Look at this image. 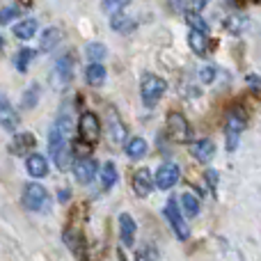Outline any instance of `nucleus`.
<instances>
[{
	"instance_id": "obj_1",
	"label": "nucleus",
	"mask_w": 261,
	"mask_h": 261,
	"mask_svg": "<svg viewBox=\"0 0 261 261\" xmlns=\"http://www.w3.org/2000/svg\"><path fill=\"white\" fill-rule=\"evenodd\" d=\"M48 151H50V156H53L55 165H58L60 170H67L69 161H71L69 135L60 126H55V124H53V128H50V135H48Z\"/></svg>"
},
{
	"instance_id": "obj_2",
	"label": "nucleus",
	"mask_w": 261,
	"mask_h": 261,
	"mask_svg": "<svg viewBox=\"0 0 261 261\" xmlns=\"http://www.w3.org/2000/svg\"><path fill=\"white\" fill-rule=\"evenodd\" d=\"M245 124H248V115H245V110H241V108L229 110V115H227V119H225L227 149H229V151L236 149V144H239V135L243 133Z\"/></svg>"
},
{
	"instance_id": "obj_3",
	"label": "nucleus",
	"mask_w": 261,
	"mask_h": 261,
	"mask_svg": "<svg viewBox=\"0 0 261 261\" xmlns=\"http://www.w3.org/2000/svg\"><path fill=\"white\" fill-rule=\"evenodd\" d=\"M23 206L28 211H44L48 208V193L39 184H28L23 188Z\"/></svg>"
},
{
	"instance_id": "obj_4",
	"label": "nucleus",
	"mask_w": 261,
	"mask_h": 261,
	"mask_svg": "<svg viewBox=\"0 0 261 261\" xmlns=\"http://www.w3.org/2000/svg\"><path fill=\"white\" fill-rule=\"evenodd\" d=\"M140 92H142L144 103H147V106H156L158 99L165 94V81H163V78H158V76H153V73H144Z\"/></svg>"
},
{
	"instance_id": "obj_5",
	"label": "nucleus",
	"mask_w": 261,
	"mask_h": 261,
	"mask_svg": "<svg viewBox=\"0 0 261 261\" xmlns=\"http://www.w3.org/2000/svg\"><path fill=\"white\" fill-rule=\"evenodd\" d=\"M78 135H81V140H85V142H90V144H94L96 140H99L101 124H99V117H96L94 113L81 115V119H78Z\"/></svg>"
},
{
	"instance_id": "obj_6",
	"label": "nucleus",
	"mask_w": 261,
	"mask_h": 261,
	"mask_svg": "<svg viewBox=\"0 0 261 261\" xmlns=\"http://www.w3.org/2000/svg\"><path fill=\"white\" fill-rule=\"evenodd\" d=\"M165 218L170 220V225H172V229H174L176 239H181V241L188 239L190 231H188V225L184 222V211H179V206H176L174 199H170V202H167V206H165Z\"/></svg>"
},
{
	"instance_id": "obj_7",
	"label": "nucleus",
	"mask_w": 261,
	"mask_h": 261,
	"mask_svg": "<svg viewBox=\"0 0 261 261\" xmlns=\"http://www.w3.org/2000/svg\"><path fill=\"white\" fill-rule=\"evenodd\" d=\"M179 174H181V170L176 163H163L156 172V186L161 190H170L179 181Z\"/></svg>"
},
{
	"instance_id": "obj_8",
	"label": "nucleus",
	"mask_w": 261,
	"mask_h": 261,
	"mask_svg": "<svg viewBox=\"0 0 261 261\" xmlns=\"http://www.w3.org/2000/svg\"><path fill=\"white\" fill-rule=\"evenodd\" d=\"M73 176H76V181L78 184H92V179H94V174H96V161L94 158H78L76 163H73Z\"/></svg>"
},
{
	"instance_id": "obj_9",
	"label": "nucleus",
	"mask_w": 261,
	"mask_h": 261,
	"mask_svg": "<svg viewBox=\"0 0 261 261\" xmlns=\"http://www.w3.org/2000/svg\"><path fill=\"white\" fill-rule=\"evenodd\" d=\"M188 124H186L184 115L179 113H172L170 117H167V135H170L172 140H176V142H184V140H188Z\"/></svg>"
},
{
	"instance_id": "obj_10",
	"label": "nucleus",
	"mask_w": 261,
	"mask_h": 261,
	"mask_svg": "<svg viewBox=\"0 0 261 261\" xmlns=\"http://www.w3.org/2000/svg\"><path fill=\"white\" fill-rule=\"evenodd\" d=\"M73 64H76V58L71 53H64L62 58L55 62V78H58L60 85H67L73 78Z\"/></svg>"
},
{
	"instance_id": "obj_11",
	"label": "nucleus",
	"mask_w": 261,
	"mask_h": 261,
	"mask_svg": "<svg viewBox=\"0 0 261 261\" xmlns=\"http://www.w3.org/2000/svg\"><path fill=\"white\" fill-rule=\"evenodd\" d=\"M153 186H156V174H151L149 170H138L133 174V190L140 195V197L151 193Z\"/></svg>"
},
{
	"instance_id": "obj_12",
	"label": "nucleus",
	"mask_w": 261,
	"mask_h": 261,
	"mask_svg": "<svg viewBox=\"0 0 261 261\" xmlns=\"http://www.w3.org/2000/svg\"><path fill=\"white\" fill-rule=\"evenodd\" d=\"M135 220L128 216V213H122L119 216V239H122V245L124 248H130L135 243Z\"/></svg>"
},
{
	"instance_id": "obj_13",
	"label": "nucleus",
	"mask_w": 261,
	"mask_h": 261,
	"mask_svg": "<svg viewBox=\"0 0 261 261\" xmlns=\"http://www.w3.org/2000/svg\"><path fill=\"white\" fill-rule=\"evenodd\" d=\"M25 167H28V174L35 176V179H41V176L48 174V163L41 153H30L25 161Z\"/></svg>"
},
{
	"instance_id": "obj_14",
	"label": "nucleus",
	"mask_w": 261,
	"mask_h": 261,
	"mask_svg": "<svg viewBox=\"0 0 261 261\" xmlns=\"http://www.w3.org/2000/svg\"><path fill=\"white\" fill-rule=\"evenodd\" d=\"M190 153H193L197 161L208 163L213 158V153H216V144H213L211 140H197V142L190 144Z\"/></svg>"
},
{
	"instance_id": "obj_15",
	"label": "nucleus",
	"mask_w": 261,
	"mask_h": 261,
	"mask_svg": "<svg viewBox=\"0 0 261 261\" xmlns=\"http://www.w3.org/2000/svg\"><path fill=\"white\" fill-rule=\"evenodd\" d=\"M64 243H67V248L71 250L76 257H85V241H83V234L81 229H67L64 231Z\"/></svg>"
},
{
	"instance_id": "obj_16",
	"label": "nucleus",
	"mask_w": 261,
	"mask_h": 261,
	"mask_svg": "<svg viewBox=\"0 0 261 261\" xmlns=\"http://www.w3.org/2000/svg\"><path fill=\"white\" fill-rule=\"evenodd\" d=\"M0 124H3L5 130H14L18 124V115L12 110V106H9L7 99L0 101Z\"/></svg>"
},
{
	"instance_id": "obj_17",
	"label": "nucleus",
	"mask_w": 261,
	"mask_h": 261,
	"mask_svg": "<svg viewBox=\"0 0 261 261\" xmlns=\"http://www.w3.org/2000/svg\"><path fill=\"white\" fill-rule=\"evenodd\" d=\"M37 140L32 133H18L16 138L12 140V151L14 153H30L32 149H35Z\"/></svg>"
},
{
	"instance_id": "obj_18",
	"label": "nucleus",
	"mask_w": 261,
	"mask_h": 261,
	"mask_svg": "<svg viewBox=\"0 0 261 261\" xmlns=\"http://www.w3.org/2000/svg\"><path fill=\"white\" fill-rule=\"evenodd\" d=\"M37 18H23V21H18L16 25H14V37L16 39H30V37H35V32H37Z\"/></svg>"
},
{
	"instance_id": "obj_19",
	"label": "nucleus",
	"mask_w": 261,
	"mask_h": 261,
	"mask_svg": "<svg viewBox=\"0 0 261 261\" xmlns=\"http://www.w3.org/2000/svg\"><path fill=\"white\" fill-rule=\"evenodd\" d=\"M124 138H126V128H124L122 119L117 117V113L110 110V140H113V144H122Z\"/></svg>"
},
{
	"instance_id": "obj_20",
	"label": "nucleus",
	"mask_w": 261,
	"mask_h": 261,
	"mask_svg": "<svg viewBox=\"0 0 261 261\" xmlns=\"http://www.w3.org/2000/svg\"><path fill=\"white\" fill-rule=\"evenodd\" d=\"M60 39H62V32H60V28H48V30H44V35H41L39 48L48 53V50H53L55 46L60 44Z\"/></svg>"
},
{
	"instance_id": "obj_21",
	"label": "nucleus",
	"mask_w": 261,
	"mask_h": 261,
	"mask_svg": "<svg viewBox=\"0 0 261 261\" xmlns=\"http://www.w3.org/2000/svg\"><path fill=\"white\" fill-rule=\"evenodd\" d=\"M115 181H117V165L113 161L103 163V167H101V188L110 190L115 186Z\"/></svg>"
},
{
	"instance_id": "obj_22",
	"label": "nucleus",
	"mask_w": 261,
	"mask_h": 261,
	"mask_svg": "<svg viewBox=\"0 0 261 261\" xmlns=\"http://www.w3.org/2000/svg\"><path fill=\"white\" fill-rule=\"evenodd\" d=\"M124 149H126V156L128 158H142L147 156V142H144L142 138H130L126 144H124Z\"/></svg>"
},
{
	"instance_id": "obj_23",
	"label": "nucleus",
	"mask_w": 261,
	"mask_h": 261,
	"mask_svg": "<svg viewBox=\"0 0 261 261\" xmlns=\"http://www.w3.org/2000/svg\"><path fill=\"white\" fill-rule=\"evenodd\" d=\"M188 44H190V48L195 50L197 55H202V53H206L208 50V39H206V35H204L202 30H193L188 35Z\"/></svg>"
},
{
	"instance_id": "obj_24",
	"label": "nucleus",
	"mask_w": 261,
	"mask_h": 261,
	"mask_svg": "<svg viewBox=\"0 0 261 261\" xmlns=\"http://www.w3.org/2000/svg\"><path fill=\"white\" fill-rule=\"evenodd\" d=\"M85 78H87V83H90V85H103L106 67H103V64H99V62H92L90 67H87V71H85Z\"/></svg>"
},
{
	"instance_id": "obj_25",
	"label": "nucleus",
	"mask_w": 261,
	"mask_h": 261,
	"mask_svg": "<svg viewBox=\"0 0 261 261\" xmlns=\"http://www.w3.org/2000/svg\"><path fill=\"white\" fill-rule=\"evenodd\" d=\"M110 25H113L115 32H130L135 28V21L133 18H128L126 14H113V18H110Z\"/></svg>"
},
{
	"instance_id": "obj_26",
	"label": "nucleus",
	"mask_w": 261,
	"mask_h": 261,
	"mask_svg": "<svg viewBox=\"0 0 261 261\" xmlns=\"http://www.w3.org/2000/svg\"><path fill=\"white\" fill-rule=\"evenodd\" d=\"M181 208H184V213L188 218H195L199 213L197 197H195V195H190V193H184V195H181Z\"/></svg>"
},
{
	"instance_id": "obj_27",
	"label": "nucleus",
	"mask_w": 261,
	"mask_h": 261,
	"mask_svg": "<svg viewBox=\"0 0 261 261\" xmlns=\"http://www.w3.org/2000/svg\"><path fill=\"white\" fill-rule=\"evenodd\" d=\"M85 53H87V58H90V62H99V60H103L106 58V46L103 44H99V41H94V44H87V48H85Z\"/></svg>"
},
{
	"instance_id": "obj_28",
	"label": "nucleus",
	"mask_w": 261,
	"mask_h": 261,
	"mask_svg": "<svg viewBox=\"0 0 261 261\" xmlns=\"http://www.w3.org/2000/svg\"><path fill=\"white\" fill-rule=\"evenodd\" d=\"M186 23H188L193 30H202V32H206V21H204L202 16H199L197 12H186Z\"/></svg>"
},
{
	"instance_id": "obj_29",
	"label": "nucleus",
	"mask_w": 261,
	"mask_h": 261,
	"mask_svg": "<svg viewBox=\"0 0 261 261\" xmlns=\"http://www.w3.org/2000/svg\"><path fill=\"white\" fill-rule=\"evenodd\" d=\"M35 58V50H30V48H21L18 50V55H16V69L18 71H25L28 69V62Z\"/></svg>"
},
{
	"instance_id": "obj_30",
	"label": "nucleus",
	"mask_w": 261,
	"mask_h": 261,
	"mask_svg": "<svg viewBox=\"0 0 261 261\" xmlns=\"http://www.w3.org/2000/svg\"><path fill=\"white\" fill-rule=\"evenodd\" d=\"M130 0H103V12L106 14H119Z\"/></svg>"
},
{
	"instance_id": "obj_31",
	"label": "nucleus",
	"mask_w": 261,
	"mask_h": 261,
	"mask_svg": "<svg viewBox=\"0 0 261 261\" xmlns=\"http://www.w3.org/2000/svg\"><path fill=\"white\" fill-rule=\"evenodd\" d=\"M135 261H158V252L153 245H144L142 250H138L135 254Z\"/></svg>"
},
{
	"instance_id": "obj_32",
	"label": "nucleus",
	"mask_w": 261,
	"mask_h": 261,
	"mask_svg": "<svg viewBox=\"0 0 261 261\" xmlns=\"http://www.w3.org/2000/svg\"><path fill=\"white\" fill-rule=\"evenodd\" d=\"M37 99H39V87L32 85L30 90L23 94V108H32V106L37 103Z\"/></svg>"
},
{
	"instance_id": "obj_33",
	"label": "nucleus",
	"mask_w": 261,
	"mask_h": 261,
	"mask_svg": "<svg viewBox=\"0 0 261 261\" xmlns=\"http://www.w3.org/2000/svg\"><path fill=\"white\" fill-rule=\"evenodd\" d=\"M213 78H216V67L204 64V67L199 69V81H202V83H213Z\"/></svg>"
},
{
	"instance_id": "obj_34",
	"label": "nucleus",
	"mask_w": 261,
	"mask_h": 261,
	"mask_svg": "<svg viewBox=\"0 0 261 261\" xmlns=\"http://www.w3.org/2000/svg\"><path fill=\"white\" fill-rule=\"evenodd\" d=\"M18 12H21V9H16V7H5L3 9V16H0V23H3V25H7V23L12 21Z\"/></svg>"
},
{
	"instance_id": "obj_35",
	"label": "nucleus",
	"mask_w": 261,
	"mask_h": 261,
	"mask_svg": "<svg viewBox=\"0 0 261 261\" xmlns=\"http://www.w3.org/2000/svg\"><path fill=\"white\" fill-rule=\"evenodd\" d=\"M243 18H231V21H227V28H229V30L231 32H234V35H239V32L241 30H243V28H241V25H243Z\"/></svg>"
},
{
	"instance_id": "obj_36",
	"label": "nucleus",
	"mask_w": 261,
	"mask_h": 261,
	"mask_svg": "<svg viewBox=\"0 0 261 261\" xmlns=\"http://www.w3.org/2000/svg\"><path fill=\"white\" fill-rule=\"evenodd\" d=\"M206 181H208V186H211V190H216V181H218V172H216V170H208V172H206Z\"/></svg>"
},
{
	"instance_id": "obj_37",
	"label": "nucleus",
	"mask_w": 261,
	"mask_h": 261,
	"mask_svg": "<svg viewBox=\"0 0 261 261\" xmlns=\"http://www.w3.org/2000/svg\"><path fill=\"white\" fill-rule=\"evenodd\" d=\"M248 83H250V87H257V90H261V78L259 76H248Z\"/></svg>"
},
{
	"instance_id": "obj_38",
	"label": "nucleus",
	"mask_w": 261,
	"mask_h": 261,
	"mask_svg": "<svg viewBox=\"0 0 261 261\" xmlns=\"http://www.w3.org/2000/svg\"><path fill=\"white\" fill-rule=\"evenodd\" d=\"M60 199H62V202H67V199H69V190H60Z\"/></svg>"
},
{
	"instance_id": "obj_39",
	"label": "nucleus",
	"mask_w": 261,
	"mask_h": 261,
	"mask_svg": "<svg viewBox=\"0 0 261 261\" xmlns=\"http://www.w3.org/2000/svg\"><path fill=\"white\" fill-rule=\"evenodd\" d=\"M257 3H261V0H257Z\"/></svg>"
}]
</instances>
